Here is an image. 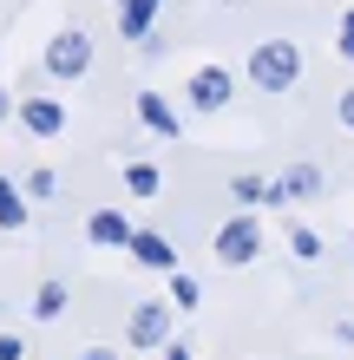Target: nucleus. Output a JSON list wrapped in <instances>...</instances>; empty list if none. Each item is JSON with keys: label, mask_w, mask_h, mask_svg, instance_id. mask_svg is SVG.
Returning <instances> with one entry per match:
<instances>
[{"label": "nucleus", "mask_w": 354, "mask_h": 360, "mask_svg": "<svg viewBox=\"0 0 354 360\" xmlns=\"http://www.w3.org/2000/svg\"><path fill=\"white\" fill-rule=\"evenodd\" d=\"M249 79H256L263 92H289L302 79V53H296V39H263L256 53H249Z\"/></svg>", "instance_id": "f257e3e1"}, {"label": "nucleus", "mask_w": 354, "mask_h": 360, "mask_svg": "<svg viewBox=\"0 0 354 360\" xmlns=\"http://www.w3.org/2000/svg\"><path fill=\"white\" fill-rule=\"evenodd\" d=\"M46 72H53V79H86V72H92V39L79 33V27L53 33V39H46Z\"/></svg>", "instance_id": "f03ea898"}, {"label": "nucleus", "mask_w": 354, "mask_h": 360, "mask_svg": "<svg viewBox=\"0 0 354 360\" xmlns=\"http://www.w3.org/2000/svg\"><path fill=\"white\" fill-rule=\"evenodd\" d=\"M210 249H217V262H223V269H243V262H256V249H263V229L249 223V217H230V223L217 229V243H210Z\"/></svg>", "instance_id": "7ed1b4c3"}, {"label": "nucleus", "mask_w": 354, "mask_h": 360, "mask_svg": "<svg viewBox=\"0 0 354 360\" xmlns=\"http://www.w3.org/2000/svg\"><path fill=\"white\" fill-rule=\"evenodd\" d=\"M125 341H132V347H164V341H171V308H164V302H138L132 321H125Z\"/></svg>", "instance_id": "20e7f679"}, {"label": "nucleus", "mask_w": 354, "mask_h": 360, "mask_svg": "<svg viewBox=\"0 0 354 360\" xmlns=\"http://www.w3.org/2000/svg\"><path fill=\"white\" fill-rule=\"evenodd\" d=\"M230 92H236L230 66H197V72H191V112H223Z\"/></svg>", "instance_id": "39448f33"}, {"label": "nucleus", "mask_w": 354, "mask_h": 360, "mask_svg": "<svg viewBox=\"0 0 354 360\" xmlns=\"http://www.w3.org/2000/svg\"><path fill=\"white\" fill-rule=\"evenodd\" d=\"M20 124H27L33 138H59L66 131V105L46 98V92H33V98H20Z\"/></svg>", "instance_id": "423d86ee"}, {"label": "nucleus", "mask_w": 354, "mask_h": 360, "mask_svg": "<svg viewBox=\"0 0 354 360\" xmlns=\"http://www.w3.org/2000/svg\"><path fill=\"white\" fill-rule=\"evenodd\" d=\"M86 236L99 249H132V223H125L118 210H92V217H86Z\"/></svg>", "instance_id": "0eeeda50"}, {"label": "nucleus", "mask_w": 354, "mask_h": 360, "mask_svg": "<svg viewBox=\"0 0 354 360\" xmlns=\"http://www.w3.org/2000/svg\"><path fill=\"white\" fill-rule=\"evenodd\" d=\"M132 256H138L144 269H164V275H171V269H177V249H171V243H164V236H158V229H132Z\"/></svg>", "instance_id": "6e6552de"}, {"label": "nucleus", "mask_w": 354, "mask_h": 360, "mask_svg": "<svg viewBox=\"0 0 354 360\" xmlns=\"http://www.w3.org/2000/svg\"><path fill=\"white\" fill-rule=\"evenodd\" d=\"M315 190H322L315 164H289V171L276 177V203H302V197H315Z\"/></svg>", "instance_id": "1a4fd4ad"}, {"label": "nucleus", "mask_w": 354, "mask_h": 360, "mask_svg": "<svg viewBox=\"0 0 354 360\" xmlns=\"http://www.w3.org/2000/svg\"><path fill=\"white\" fill-rule=\"evenodd\" d=\"M158 7H164V0H118V27H125V39H151Z\"/></svg>", "instance_id": "9d476101"}, {"label": "nucleus", "mask_w": 354, "mask_h": 360, "mask_svg": "<svg viewBox=\"0 0 354 360\" xmlns=\"http://www.w3.org/2000/svg\"><path fill=\"white\" fill-rule=\"evenodd\" d=\"M138 118L151 124L158 138H177V112H171V105H164L158 92H138Z\"/></svg>", "instance_id": "9b49d317"}, {"label": "nucleus", "mask_w": 354, "mask_h": 360, "mask_svg": "<svg viewBox=\"0 0 354 360\" xmlns=\"http://www.w3.org/2000/svg\"><path fill=\"white\" fill-rule=\"evenodd\" d=\"M0 229H27V197L13 177H0Z\"/></svg>", "instance_id": "f8f14e48"}, {"label": "nucleus", "mask_w": 354, "mask_h": 360, "mask_svg": "<svg viewBox=\"0 0 354 360\" xmlns=\"http://www.w3.org/2000/svg\"><path fill=\"white\" fill-rule=\"evenodd\" d=\"M66 314V282H39V295H33V321H59Z\"/></svg>", "instance_id": "ddd939ff"}, {"label": "nucleus", "mask_w": 354, "mask_h": 360, "mask_svg": "<svg viewBox=\"0 0 354 360\" xmlns=\"http://www.w3.org/2000/svg\"><path fill=\"white\" fill-rule=\"evenodd\" d=\"M125 190L132 197H158V164H125Z\"/></svg>", "instance_id": "4468645a"}, {"label": "nucleus", "mask_w": 354, "mask_h": 360, "mask_svg": "<svg viewBox=\"0 0 354 360\" xmlns=\"http://www.w3.org/2000/svg\"><path fill=\"white\" fill-rule=\"evenodd\" d=\"M230 197H236V203H276V184H263V177H236V184H230Z\"/></svg>", "instance_id": "2eb2a0df"}, {"label": "nucleus", "mask_w": 354, "mask_h": 360, "mask_svg": "<svg viewBox=\"0 0 354 360\" xmlns=\"http://www.w3.org/2000/svg\"><path fill=\"white\" fill-rule=\"evenodd\" d=\"M197 295H203V288H197V275L171 269V302H177V308H197Z\"/></svg>", "instance_id": "dca6fc26"}, {"label": "nucleus", "mask_w": 354, "mask_h": 360, "mask_svg": "<svg viewBox=\"0 0 354 360\" xmlns=\"http://www.w3.org/2000/svg\"><path fill=\"white\" fill-rule=\"evenodd\" d=\"M289 256H296V262H315V256H322L315 229H289Z\"/></svg>", "instance_id": "f3484780"}, {"label": "nucleus", "mask_w": 354, "mask_h": 360, "mask_svg": "<svg viewBox=\"0 0 354 360\" xmlns=\"http://www.w3.org/2000/svg\"><path fill=\"white\" fill-rule=\"evenodd\" d=\"M53 190H59L53 171H33V177H27V197H53Z\"/></svg>", "instance_id": "a211bd4d"}, {"label": "nucleus", "mask_w": 354, "mask_h": 360, "mask_svg": "<svg viewBox=\"0 0 354 360\" xmlns=\"http://www.w3.org/2000/svg\"><path fill=\"white\" fill-rule=\"evenodd\" d=\"M335 46H341V59H354V13H341V39Z\"/></svg>", "instance_id": "6ab92c4d"}, {"label": "nucleus", "mask_w": 354, "mask_h": 360, "mask_svg": "<svg viewBox=\"0 0 354 360\" xmlns=\"http://www.w3.org/2000/svg\"><path fill=\"white\" fill-rule=\"evenodd\" d=\"M27 347H20V334H0V360H20Z\"/></svg>", "instance_id": "aec40b11"}, {"label": "nucleus", "mask_w": 354, "mask_h": 360, "mask_svg": "<svg viewBox=\"0 0 354 360\" xmlns=\"http://www.w3.org/2000/svg\"><path fill=\"white\" fill-rule=\"evenodd\" d=\"M158 360H191V347H184V341H164V347H158Z\"/></svg>", "instance_id": "412c9836"}, {"label": "nucleus", "mask_w": 354, "mask_h": 360, "mask_svg": "<svg viewBox=\"0 0 354 360\" xmlns=\"http://www.w3.org/2000/svg\"><path fill=\"white\" fill-rule=\"evenodd\" d=\"M341 124H348V131H354V86L341 92Z\"/></svg>", "instance_id": "4be33fe9"}, {"label": "nucleus", "mask_w": 354, "mask_h": 360, "mask_svg": "<svg viewBox=\"0 0 354 360\" xmlns=\"http://www.w3.org/2000/svg\"><path fill=\"white\" fill-rule=\"evenodd\" d=\"M7 118H13V92L0 86V124H7Z\"/></svg>", "instance_id": "5701e85b"}, {"label": "nucleus", "mask_w": 354, "mask_h": 360, "mask_svg": "<svg viewBox=\"0 0 354 360\" xmlns=\"http://www.w3.org/2000/svg\"><path fill=\"white\" fill-rule=\"evenodd\" d=\"M79 360H118L112 347H86V354H79Z\"/></svg>", "instance_id": "b1692460"}]
</instances>
